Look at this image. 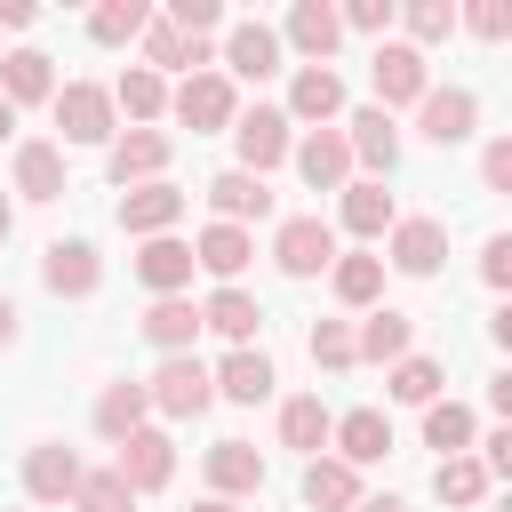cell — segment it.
<instances>
[{
    "instance_id": "1",
    "label": "cell",
    "mask_w": 512,
    "mask_h": 512,
    "mask_svg": "<svg viewBox=\"0 0 512 512\" xmlns=\"http://www.w3.org/2000/svg\"><path fill=\"white\" fill-rule=\"evenodd\" d=\"M368 80H376V112H392V104H416V96L432 88V72H424V48H408V40H384V48L368 56Z\"/></svg>"
},
{
    "instance_id": "2",
    "label": "cell",
    "mask_w": 512,
    "mask_h": 512,
    "mask_svg": "<svg viewBox=\"0 0 512 512\" xmlns=\"http://www.w3.org/2000/svg\"><path fill=\"white\" fill-rule=\"evenodd\" d=\"M144 400H152L160 416H200V408L216 400V384H208V368H200L192 352H168V360H160V376L144 384Z\"/></svg>"
},
{
    "instance_id": "3",
    "label": "cell",
    "mask_w": 512,
    "mask_h": 512,
    "mask_svg": "<svg viewBox=\"0 0 512 512\" xmlns=\"http://www.w3.org/2000/svg\"><path fill=\"white\" fill-rule=\"evenodd\" d=\"M168 112H176L192 136H208V128H232V120H240V104H232V80H224V72H192V80L168 96Z\"/></svg>"
},
{
    "instance_id": "4",
    "label": "cell",
    "mask_w": 512,
    "mask_h": 512,
    "mask_svg": "<svg viewBox=\"0 0 512 512\" xmlns=\"http://www.w3.org/2000/svg\"><path fill=\"white\" fill-rule=\"evenodd\" d=\"M48 104H56V128H64V144H104V136H112V88H96V80H72V88H56Z\"/></svg>"
},
{
    "instance_id": "5",
    "label": "cell",
    "mask_w": 512,
    "mask_h": 512,
    "mask_svg": "<svg viewBox=\"0 0 512 512\" xmlns=\"http://www.w3.org/2000/svg\"><path fill=\"white\" fill-rule=\"evenodd\" d=\"M232 144H240V168H248V176H264V168H280V160L296 152V136H288V112H272V104L240 112V120H232Z\"/></svg>"
},
{
    "instance_id": "6",
    "label": "cell",
    "mask_w": 512,
    "mask_h": 512,
    "mask_svg": "<svg viewBox=\"0 0 512 512\" xmlns=\"http://www.w3.org/2000/svg\"><path fill=\"white\" fill-rule=\"evenodd\" d=\"M272 256H280V272H288V280H312V272H328V264H336V232H328L320 216H288V224H280V240H272Z\"/></svg>"
},
{
    "instance_id": "7",
    "label": "cell",
    "mask_w": 512,
    "mask_h": 512,
    "mask_svg": "<svg viewBox=\"0 0 512 512\" xmlns=\"http://www.w3.org/2000/svg\"><path fill=\"white\" fill-rule=\"evenodd\" d=\"M112 472L128 480V496H152V488H168V472H176V448H168V432L136 424V432L120 440V464H112Z\"/></svg>"
},
{
    "instance_id": "8",
    "label": "cell",
    "mask_w": 512,
    "mask_h": 512,
    "mask_svg": "<svg viewBox=\"0 0 512 512\" xmlns=\"http://www.w3.org/2000/svg\"><path fill=\"white\" fill-rule=\"evenodd\" d=\"M416 120H424L432 144H464L472 120H480V96H472V88H424V96H416Z\"/></svg>"
},
{
    "instance_id": "9",
    "label": "cell",
    "mask_w": 512,
    "mask_h": 512,
    "mask_svg": "<svg viewBox=\"0 0 512 512\" xmlns=\"http://www.w3.org/2000/svg\"><path fill=\"white\" fill-rule=\"evenodd\" d=\"M176 216H184V192H176V184H136V192H120V232H136V240H160Z\"/></svg>"
},
{
    "instance_id": "10",
    "label": "cell",
    "mask_w": 512,
    "mask_h": 512,
    "mask_svg": "<svg viewBox=\"0 0 512 512\" xmlns=\"http://www.w3.org/2000/svg\"><path fill=\"white\" fill-rule=\"evenodd\" d=\"M440 256H448V232H440L432 216H400V224H392V264H400L408 280H432Z\"/></svg>"
},
{
    "instance_id": "11",
    "label": "cell",
    "mask_w": 512,
    "mask_h": 512,
    "mask_svg": "<svg viewBox=\"0 0 512 512\" xmlns=\"http://www.w3.org/2000/svg\"><path fill=\"white\" fill-rule=\"evenodd\" d=\"M288 160H296V176H304L312 192H336V184L352 176V152H344V136H336V128H312Z\"/></svg>"
},
{
    "instance_id": "12",
    "label": "cell",
    "mask_w": 512,
    "mask_h": 512,
    "mask_svg": "<svg viewBox=\"0 0 512 512\" xmlns=\"http://www.w3.org/2000/svg\"><path fill=\"white\" fill-rule=\"evenodd\" d=\"M208 208H216V224H248V216H272V192H264V176L224 168V176H208Z\"/></svg>"
},
{
    "instance_id": "13",
    "label": "cell",
    "mask_w": 512,
    "mask_h": 512,
    "mask_svg": "<svg viewBox=\"0 0 512 512\" xmlns=\"http://www.w3.org/2000/svg\"><path fill=\"white\" fill-rule=\"evenodd\" d=\"M208 488H216L224 504H232V496H256V488H264V456H256L248 440H216V448H208Z\"/></svg>"
},
{
    "instance_id": "14",
    "label": "cell",
    "mask_w": 512,
    "mask_h": 512,
    "mask_svg": "<svg viewBox=\"0 0 512 512\" xmlns=\"http://www.w3.org/2000/svg\"><path fill=\"white\" fill-rule=\"evenodd\" d=\"M248 256H256V240H248L240 224H208V232L192 240V264H200V272H216L224 288H232V280L248 272Z\"/></svg>"
},
{
    "instance_id": "15",
    "label": "cell",
    "mask_w": 512,
    "mask_h": 512,
    "mask_svg": "<svg viewBox=\"0 0 512 512\" xmlns=\"http://www.w3.org/2000/svg\"><path fill=\"white\" fill-rule=\"evenodd\" d=\"M40 280H48L56 296H96L104 264H96V248H88V240H56V248H48V264H40Z\"/></svg>"
},
{
    "instance_id": "16",
    "label": "cell",
    "mask_w": 512,
    "mask_h": 512,
    "mask_svg": "<svg viewBox=\"0 0 512 512\" xmlns=\"http://www.w3.org/2000/svg\"><path fill=\"white\" fill-rule=\"evenodd\" d=\"M208 384H216L224 400H240V408H256V400L272 392V360H264L256 344H232V352H224V368H216Z\"/></svg>"
},
{
    "instance_id": "17",
    "label": "cell",
    "mask_w": 512,
    "mask_h": 512,
    "mask_svg": "<svg viewBox=\"0 0 512 512\" xmlns=\"http://www.w3.org/2000/svg\"><path fill=\"white\" fill-rule=\"evenodd\" d=\"M72 488H80V456H72V448L48 440V448L24 456V496H32V504H56V496H72Z\"/></svg>"
},
{
    "instance_id": "18",
    "label": "cell",
    "mask_w": 512,
    "mask_h": 512,
    "mask_svg": "<svg viewBox=\"0 0 512 512\" xmlns=\"http://www.w3.org/2000/svg\"><path fill=\"white\" fill-rule=\"evenodd\" d=\"M344 40V24H336V8H320V0H296L288 8V48L304 56V64H328V48Z\"/></svg>"
},
{
    "instance_id": "19",
    "label": "cell",
    "mask_w": 512,
    "mask_h": 512,
    "mask_svg": "<svg viewBox=\"0 0 512 512\" xmlns=\"http://www.w3.org/2000/svg\"><path fill=\"white\" fill-rule=\"evenodd\" d=\"M224 64H232L240 80H272V72H280V32H272V24H232Z\"/></svg>"
},
{
    "instance_id": "20",
    "label": "cell",
    "mask_w": 512,
    "mask_h": 512,
    "mask_svg": "<svg viewBox=\"0 0 512 512\" xmlns=\"http://www.w3.org/2000/svg\"><path fill=\"white\" fill-rule=\"evenodd\" d=\"M0 96H8V104H48V96H56L48 56H40V48H8V56H0Z\"/></svg>"
},
{
    "instance_id": "21",
    "label": "cell",
    "mask_w": 512,
    "mask_h": 512,
    "mask_svg": "<svg viewBox=\"0 0 512 512\" xmlns=\"http://www.w3.org/2000/svg\"><path fill=\"white\" fill-rule=\"evenodd\" d=\"M336 112H344V80L328 64H304L288 80V120H336Z\"/></svg>"
},
{
    "instance_id": "22",
    "label": "cell",
    "mask_w": 512,
    "mask_h": 512,
    "mask_svg": "<svg viewBox=\"0 0 512 512\" xmlns=\"http://www.w3.org/2000/svg\"><path fill=\"white\" fill-rule=\"evenodd\" d=\"M344 152L360 160V168H376V176H392V160H400V136H392V112H352V136H344Z\"/></svg>"
},
{
    "instance_id": "23",
    "label": "cell",
    "mask_w": 512,
    "mask_h": 512,
    "mask_svg": "<svg viewBox=\"0 0 512 512\" xmlns=\"http://www.w3.org/2000/svg\"><path fill=\"white\" fill-rule=\"evenodd\" d=\"M160 168H168V136L160 128H136V136L112 144V184H160Z\"/></svg>"
},
{
    "instance_id": "24",
    "label": "cell",
    "mask_w": 512,
    "mask_h": 512,
    "mask_svg": "<svg viewBox=\"0 0 512 512\" xmlns=\"http://www.w3.org/2000/svg\"><path fill=\"white\" fill-rule=\"evenodd\" d=\"M136 280L152 288V296H176V288H192V248L184 240H144V256H136Z\"/></svg>"
},
{
    "instance_id": "25",
    "label": "cell",
    "mask_w": 512,
    "mask_h": 512,
    "mask_svg": "<svg viewBox=\"0 0 512 512\" xmlns=\"http://www.w3.org/2000/svg\"><path fill=\"white\" fill-rule=\"evenodd\" d=\"M328 432H336V448H344L336 464H384V456H392V424H384L376 408H352V416L328 424Z\"/></svg>"
},
{
    "instance_id": "26",
    "label": "cell",
    "mask_w": 512,
    "mask_h": 512,
    "mask_svg": "<svg viewBox=\"0 0 512 512\" xmlns=\"http://www.w3.org/2000/svg\"><path fill=\"white\" fill-rule=\"evenodd\" d=\"M408 336H416V320L408 312H368L360 320V336H352V360H408Z\"/></svg>"
},
{
    "instance_id": "27",
    "label": "cell",
    "mask_w": 512,
    "mask_h": 512,
    "mask_svg": "<svg viewBox=\"0 0 512 512\" xmlns=\"http://www.w3.org/2000/svg\"><path fill=\"white\" fill-rule=\"evenodd\" d=\"M304 504H312V512H352V504H360V480H352V464H336V456H312V464H304Z\"/></svg>"
},
{
    "instance_id": "28",
    "label": "cell",
    "mask_w": 512,
    "mask_h": 512,
    "mask_svg": "<svg viewBox=\"0 0 512 512\" xmlns=\"http://www.w3.org/2000/svg\"><path fill=\"white\" fill-rule=\"evenodd\" d=\"M256 320H264V304H256L248 288H216V296L200 304V328H216V336H232V344H248Z\"/></svg>"
},
{
    "instance_id": "29",
    "label": "cell",
    "mask_w": 512,
    "mask_h": 512,
    "mask_svg": "<svg viewBox=\"0 0 512 512\" xmlns=\"http://www.w3.org/2000/svg\"><path fill=\"white\" fill-rule=\"evenodd\" d=\"M16 192L24 200H56L64 192V152L56 144H16Z\"/></svg>"
},
{
    "instance_id": "30",
    "label": "cell",
    "mask_w": 512,
    "mask_h": 512,
    "mask_svg": "<svg viewBox=\"0 0 512 512\" xmlns=\"http://www.w3.org/2000/svg\"><path fill=\"white\" fill-rule=\"evenodd\" d=\"M144 336H152L160 352H192V336H200V304H184V296H160V304L144 312Z\"/></svg>"
},
{
    "instance_id": "31",
    "label": "cell",
    "mask_w": 512,
    "mask_h": 512,
    "mask_svg": "<svg viewBox=\"0 0 512 512\" xmlns=\"http://www.w3.org/2000/svg\"><path fill=\"white\" fill-rule=\"evenodd\" d=\"M424 448L464 456V448H472V408H464V400H432V408H424Z\"/></svg>"
},
{
    "instance_id": "32",
    "label": "cell",
    "mask_w": 512,
    "mask_h": 512,
    "mask_svg": "<svg viewBox=\"0 0 512 512\" xmlns=\"http://www.w3.org/2000/svg\"><path fill=\"white\" fill-rule=\"evenodd\" d=\"M344 224H352L360 240L392 232V192H384V184H344Z\"/></svg>"
},
{
    "instance_id": "33",
    "label": "cell",
    "mask_w": 512,
    "mask_h": 512,
    "mask_svg": "<svg viewBox=\"0 0 512 512\" xmlns=\"http://www.w3.org/2000/svg\"><path fill=\"white\" fill-rule=\"evenodd\" d=\"M328 288H336L344 304H376V288H384V256H336V264H328Z\"/></svg>"
},
{
    "instance_id": "34",
    "label": "cell",
    "mask_w": 512,
    "mask_h": 512,
    "mask_svg": "<svg viewBox=\"0 0 512 512\" xmlns=\"http://www.w3.org/2000/svg\"><path fill=\"white\" fill-rule=\"evenodd\" d=\"M384 392H392V400H408V408H432V400H440V360H416V352H408V360H392Z\"/></svg>"
},
{
    "instance_id": "35",
    "label": "cell",
    "mask_w": 512,
    "mask_h": 512,
    "mask_svg": "<svg viewBox=\"0 0 512 512\" xmlns=\"http://www.w3.org/2000/svg\"><path fill=\"white\" fill-rule=\"evenodd\" d=\"M144 408H152L144 384H112V392L96 400V432H104V440H128V432L144 424Z\"/></svg>"
},
{
    "instance_id": "36",
    "label": "cell",
    "mask_w": 512,
    "mask_h": 512,
    "mask_svg": "<svg viewBox=\"0 0 512 512\" xmlns=\"http://www.w3.org/2000/svg\"><path fill=\"white\" fill-rule=\"evenodd\" d=\"M280 440H288V448H304V456H320V448H328V408H320L312 392H304V400H288V408H280Z\"/></svg>"
},
{
    "instance_id": "37",
    "label": "cell",
    "mask_w": 512,
    "mask_h": 512,
    "mask_svg": "<svg viewBox=\"0 0 512 512\" xmlns=\"http://www.w3.org/2000/svg\"><path fill=\"white\" fill-rule=\"evenodd\" d=\"M112 104H120L128 120H160V112H168V88H160V72H144V64H136V72H120Z\"/></svg>"
},
{
    "instance_id": "38",
    "label": "cell",
    "mask_w": 512,
    "mask_h": 512,
    "mask_svg": "<svg viewBox=\"0 0 512 512\" xmlns=\"http://www.w3.org/2000/svg\"><path fill=\"white\" fill-rule=\"evenodd\" d=\"M432 488H440V504H480L488 496V472H480V456H440Z\"/></svg>"
},
{
    "instance_id": "39",
    "label": "cell",
    "mask_w": 512,
    "mask_h": 512,
    "mask_svg": "<svg viewBox=\"0 0 512 512\" xmlns=\"http://www.w3.org/2000/svg\"><path fill=\"white\" fill-rule=\"evenodd\" d=\"M144 24H152V8H144V0H104V8L88 16V32H96L104 48H120V40H136Z\"/></svg>"
},
{
    "instance_id": "40",
    "label": "cell",
    "mask_w": 512,
    "mask_h": 512,
    "mask_svg": "<svg viewBox=\"0 0 512 512\" xmlns=\"http://www.w3.org/2000/svg\"><path fill=\"white\" fill-rule=\"evenodd\" d=\"M72 504H80V512H128L136 496H128V480H120V472H80Z\"/></svg>"
},
{
    "instance_id": "41",
    "label": "cell",
    "mask_w": 512,
    "mask_h": 512,
    "mask_svg": "<svg viewBox=\"0 0 512 512\" xmlns=\"http://www.w3.org/2000/svg\"><path fill=\"white\" fill-rule=\"evenodd\" d=\"M312 360H320V368H352V328H344V320H320V328H312Z\"/></svg>"
},
{
    "instance_id": "42",
    "label": "cell",
    "mask_w": 512,
    "mask_h": 512,
    "mask_svg": "<svg viewBox=\"0 0 512 512\" xmlns=\"http://www.w3.org/2000/svg\"><path fill=\"white\" fill-rule=\"evenodd\" d=\"M168 24H176L184 40H200V32H216V24H224V8H216V0H176V8H168Z\"/></svg>"
},
{
    "instance_id": "43",
    "label": "cell",
    "mask_w": 512,
    "mask_h": 512,
    "mask_svg": "<svg viewBox=\"0 0 512 512\" xmlns=\"http://www.w3.org/2000/svg\"><path fill=\"white\" fill-rule=\"evenodd\" d=\"M408 32H416V40H448V32H456V8H448V0H416V8H408Z\"/></svg>"
},
{
    "instance_id": "44",
    "label": "cell",
    "mask_w": 512,
    "mask_h": 512,
    "mask_svg": "<svg viewBox=\"0 0 512 512\" xmlns=\"http://www.w3.org/2000/svg\"><path fill=\"white\" fill-rule=\"evenodd\" d=\"M480 280H488V288H512V240H504V232L480 248Z\"/></svg>"
},
{
    "instance_id": "45",
    "label": "cell",
    "mask_w": 512,
    "mask_h": 512,
    "mask_svg": "<svg viewBox=\"0 0 512 512\" xmlns=\"http://www.w3.org/2000/svg\"><path fill=\"white\" fill-rule=\"evenodd\" d=\"M336 24H352V32H384V24H392V0H352Z\"/></svg>"
},
{
    "instance_id": "46",
    "label": "cell",
    "mask_w": 512,
    "mask_h": 512,
    "mask_svg": "<svg viewBox=\"0 0 512 512\" xmlns=\"http://www.w3.org/2000/svg\"><path fill=\"white\" fill-rule=\"evenodd\" d=\"M464 24H472L480 40H504V32H512V8H504V0H480V8L464 16Z\"/></svg>"
},
{
    "instance_id": "47",
    "label": "cell",
    "mask_w": 512,
    "mask_h": 512,
    "mask_svg": "<svg viewBox=\"0 0 512 512\" xmlns=\"http://www.w3.org/2000/svg\"><path fill=\"white\" fill-rule=\"evenodd\" d=\"M480 176H488V192H512V136H496V144H488Z\"/></svg>"
},
{
    "instance_id": "48",
    "label": "cell",
    "mask_w": 512,
    "mask_h": 512,
    "mask_svg": "<svg viewBox=\"0 0 512 512\" xmlns=\"http://www.w3.org/2000/svg\"><path fill=\"white\" fill-rule=\"evenodd\" d=\"M480 448H488V456H480V472H488V480H504V472H512V432H488Z\"/></svg>"
},
{
    "instance_id": "49",
    "label": "cell",
    "mask_w": 512,
    "mask_h": 512,
    "mask_svg": "<svg viewBox=\"0 0 512 512\" xmlns=\"http://www.w3.org/2000/svg\"><path fill=\"white\" fill-rule=\"evenodd\" d=\"M352 512H408V504H400V496H360Z\"/></svg>"
},
{
    "instance_id": "50",
    "label": "cell",
    "mask_w": 512,
    "mask_h": 512,
    "mask_svg": "<svg viewBox=\"0 0 512 512\" xmlns=\"http://www.w3.org/2000/svg\"><path fill=\"white\" fill-rule=\"evenodd\" d=\"M8 344H16V304L0 296V352H8Z\"/></svg>"
},
{
    "instance_id": "51",
    "label": "cell",
    "mask_w": 512,
    "mask_h": 512,
    "mask_svg": "<svg viewBox=\"0 0 512 512\" xmlns=\"http://www.w3.org/2000/svg\"><path fill=\"white\" fill-rule=\"evenodd\" d=\"M8 128H16V104H8V96H0V136H8Z\"/></svg>"
},
{
    "instance_id": "52",
    "label": "cell",
    "mask_w": 512,
    "mask_h": 512,
    "mask_svg": "<svg viewBox=\"0 0 512 512\" xmlns=\"http://www.w3.org/2000/svg\"><path fill=\"white\" fill-rule=\"evenodd\" d=\"M192 512H240V504H224V496H208V504H192Z\"/></svg>"
},
{
    "instance_id": "53",
    "label": "cell",
    "mask_w": 512,
    "mask_h": 512,
    "mask_svg": "<svg viewBox=\"0 0 512 512\" xmlns=\"http://www.w3.org/2000/svg\"><path fill=\"white\" fill-rule=\"evenodd\" d=\"M8 224H16V208H8V200H0V240H8Z\"/></svg>"
}]
</instances>
